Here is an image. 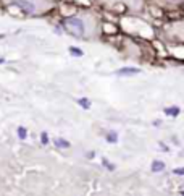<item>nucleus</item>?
Returning <instances> with one entry per match:
<instances>
[{
	"instance_id": "obj_1",
	"label": "nucleus",
	"mask_w": 184,
	"mask_h": 196,
	"mask_svg": "<svg viewBox=\"0 0 184 196\" xmlns=\"http://www.w3.org/2000/svg\"><path fill=\"white\" fill-rule=\"evenodd\" d=\"M65 28L71 34H74V37H83L84 34V23L79 18H68L65 23Z\"/></svg>"
},
{
	"instance_id": "obj_2",
	"label": "nucleus",
	"mask_w": 184,
	"mask_h": 196,
	"mask_svg": "<svg viewBox=\"0 0 184 196\" xmlns=\"http://www.w3.org/2000/svg\"><path fill=\"white\" fill-rule=\"evenodd\" d=\"M137 73H141V70L136 67H124L116 71V75H120V76H129V75H137Z\"/></svg>"
},
{
	"instance_id": "obj_3",
	"label": "nucleus",
	"mask_w": 184,
	"mask_h": 196,
	"mask_svg": "<svg viewBox=\"0 0 184 196\" xmlns=\"http://www.w3.org/2000/svg\"><path fill=\"white\" fill-rule=\"evenodd\" d=\"M13 5H18V7H21L24 12H28V13H32L34 10H36V7L32 5V3H29V2H26V0H15L13 2Z\"/></svg>"
},
{
	"instance_id": "obj_4",
	"label": "nucleus",
	"mask_w": 184,
	"mask_h": 196,
	"mask_svg": "<svg viewBox=\"0 0 184 196\" xmlns=\"http://www.w3.org/2000/svg\"><path fill=\"white\" fill-rule=\"evenodd\" d=\"M179 112H181V109H179L178 105H173V107H166L165 109V113L168 117H178Z\"/></svg>"
},
{
	"instance_id": "obj_5",
	"label": "nucleus",
	"mask_w": 184,
	"mask_h": 196,
	"mask_svg": "<svg viewBox=\"0 0 184 196\" xmlns=\"http://www.w3.org/2000/svg\"><path fill=\"white\" fill-rule=\"evenodd\" d=\"M163 170H165V162H163V160H153L152 172H163Z\"/></svg>"
},
{
	"instance_id": "obj_6",
	"label": "nucleus",
	"mask_w": 184,
	"mask_h": 196,
	"mask_svg": "<svg viewBox=\"0 0 184 196\" xmlns=\"http://www.w3.org/2000/svg\"><path fill=\"white\" fill-rule=\"evenodd\" d=\"M53 143H55L57 147H61V149H66V147L71 146L70 141H66V139H63V138H57L55 141H53Z\"/></svg>"
},
{
	"instance_id": "obj_7",
	"label": "nucleus",
	"mask_w": 184,
	"mask_h": 196,
	"mask_svg": "<svg viewBox=\"0 0 184 196\" xmlns=\"http://www.w3.org/2000/svg\"><path fill=\"white\" fill-rule=\"evenodd\" d=\"M104 33L105 34H108V33H110V34H116L118 28H116V26H113V25H110V23H105V25H104Z\"/></svg>"
},
{
	"instance_id": "obj_8",
	"label": "nucleus",
	"mask_w": 184,
	"mask_h": 196,
	"mask_svg": "<svg viewBox=\"0 0 184 196\" xmlns=\"http://www.w3.org/2000/svg\"><path fill=\"white\" fill-rule=\"evenodd\" d=\"M78 104H79L83 109H86V110H89V109H91V101H89V99H86V97L78 99Z\"/></svg>"
},
{
	"instance_id": "obj_9",
	"label": "nucleus",
	"mask_w": 184,
	"mask_h": 196,
	"mask_svg": "<svg viewBox=\"0 0 184 196\" xmlns=\"http://www.w3.org/2000/svg\"><path fill=\"white\" fill-rule=\"evenodd\" d=\"M126 10H128V7L124 3H115L113 5V12H116V13H124Z\"/></svg>"
},
{
	"instance_id": "obj_10",
	"label": "nucleus",
	"mask_w": 184,
	"mask_h": 196,
	"mask_svg": "<svg viewBox=\"0 0 184 196\" xmlns=\"http://www.w3.org/2000/svg\"><path fill=\"white\" fill-rule=\"evenodd\" d=\"M70 54L73 57H83L84 55V52L79 49V47H70Z\"/></svg>"
},
{
	"instance_id": "obj_11",
	"label": "nucleus",
	"mask_w": 184,
	"mask_h": 196,
	"mask_svg": "<svg viewBox=\"0 0 184 196\" xmlns=\"http://www.w3.org/2000/svg\"><path fill=\"white\" fill-rule=\"evenodd\" d=\"M107 141H108V143H116V141H118V133L116 131H110L107 135Z\"/></svg>"
},
{
	"instance_id": "obj_12",
	"label": "nucleus",
	"mask_w": 184,
	"mask_h": 196,
	"mask_svg": "<svg viewBox=\"0 0 184 196\" xmlns=\"http://www.w3.org/2000/svg\"><path fill=\"white\" fill-rule=\"evenodd\" d=\"M18 136H19V139H26V136H28V131H26L24 126H19V128H18Z\"/></svg>"
},
{
	"instance_id": "obj_13",
	"label": "nucleus",
	"mask_w": 184,
	"mask_h": 196,
	"mask_svg": "<svg viewBox=\"0 0 184 196\" xmlns=\"http://www.w3.org/2000/svg\"><path fill=\"white\" fill-rule=\"evenodd\" d=\"M183 16H184V12H179V13H173V12H170L168 13V18H175V20H181L183 18Z\"/></svg>"
},
{
	"instance_id": "obj_14",
	"label": "nucleus",
	"mask_w": 184,
	"mask_h": 196,
	"mask_svg": "<svg viewBox=\"0 0 184 196\" xmlns=\"http://www.w3.org/2000/svg\"><path fill=\"white\" fill-rule=\"evenodd\" d=\"M150 13L155 16V18H162V16H163V12H158V8H155V7H152V8H150Z\"/></svg>"
},
{
	"instance_id": "obj_15",
	"label": "nucleus",
	"mask_w": 184,
	"mask_h": 196,
	"mask_svg": "<svg viewBox=\"0 0 184 196\" xmlns=\"http://www.w3.org/2000/svg\"><path fill=\"white\" fill-rule=\"evenodd\" d=\"M102 164H104V167L108 168V170H115V166H113V164H110L107 159H102Z\"/></svg>"
},
{
	"instance_id": "obj_16",
	"label": "nucleus",
	"mask_w": 184,
	"mask_h": 196,
	"mask_svg": "<svg viewBox=\"0 0 184 196\" xmlns=\"http://www.w3.org/2000/svg\"><path fill=\"white\" fill-rule=\"evenodd\" d=\"M40 143H42V144H47V143H49V135H47L45 131L40 133Z\"/></svg>"
},
{
	"instance_id": "obj_17",
	"label": "nucleus",
	"mask_w": 184,
	"mask_h": 196,
	"mask_svg": "<svg viewBox=\"0 0 184 196\" xmlns=\"http://www.w3.org/2000/svg\"><path fill=\"white\" fill-rule=\"evenodd\" d=\"M173 173H175V175H184V168H175Z\"/></svg>"
},
{
	"instance_id": "obj_18",
	"label": "nucleus",
	"mask_w": 184,
	"mask_h": 196,
	"mask_svg": "<svg viewBox=\"0 0 184 196\" xmlns=\"http://www.w3.org/2000/svg\"><path fill=\"white\" fill-rule=\"evenodd\" d=\"M3 62H5V60H3V58H0V63H3Z\"/></svg>"
},
{
	"instance_id": "obj_19",
	"label": "nucleus",
	"mask_w": 184,
	"mask_h": 196,
	"mask_svg": "<svg viewBox=\"0 0 184 196\" xmlns=\"http://www.w3.org/2000/svg\"><path fill=\"white\" fill-rule=\"evenodd\" d=\"M181 195H184V187H183V190H181Z\"/></svg>"
},
{
	"instance_id": "obj_20",
	"label": "nucleus",
	"mask_w": 184,
	"mask_h": 196,
	"mask_svg": "<svg viewBox=\"0 0 184 196\" xmlns=\"http://www.w3.org/2000/svg\"><path fill=\"white\" fill-rule=\"evenodd\" d=\"M0 39H3V34H0Z\"/></svg>"
}]
</instances>
